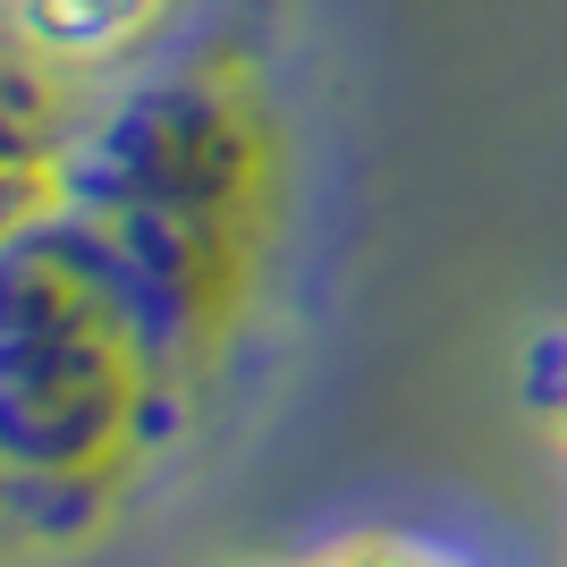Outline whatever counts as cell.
Masks as SVG:
<instances>
[{
    "mask_svg": "<svg viewBox=\"0 0 567 567\" xmlns=\"http://www.w3.org/2000/svg\"><path fill=\"white\" fill-rule=\"evenodd\" d=\"M288 144L246 51H187L85 102L51 213L85 220L162 364L169 432L220 390L280 246Z\"/></svg>",
    "mask_w": 567,
    "mask_h": 567,
    "instance_id": "6da1fadb",
    "label": "cell"
},
{
    "mask_svg": "<svg viewBox=\"0 0 567 567\" xmlns=\"http://www.w3.org/2000/svg\"><path fill=\"white\" fill-rule=\"evenodd\" d=\"M169 441L162 364L85 220L0 237V492L25 543H85Z\"/></svg>",
    "mask_w": 567,
    "mask_h": 567,
    "instance_id": "7a4b0ae2",
    "label": "cell"
},
{
    "mask_svg": "<svg viewBox=\"0 0 567 567\" xmlns=\"http://www.w3.org/2000/svg\"><path fill=\"white\" fill-rule=\"evenodd\" d=\"M187 18V0H9V51H34L60 76L111 85L162 60V34Z\"/></svg>",
    "mask_w": 567,
    "mask_h": 567,
    "instance_id": "3957f363",
    "label": "cell"
},
{
    "mask_svg": "<svg viewBox=\"0 0 567 567\" xmlns=\"http://www.w3.org/2000/svg\"><path fill=\"white\" fill-rule=\"evenodd\" d=\"M306 567H466V559L441 550V543H424V534H348V543H331Z\"/></svg>",
    "mask_w": 567,
    "mask_h": 567,
    "instance_id": "277c9868",
    "label": "cell"
},
{
    "mask_svg": "<svg viewBox=\"0 0 567 567\" xmlns=\"http://www.w3.org/2000/svg\"><path fill=\"white\" fill-rule=\"evenodd\" d=\"M525 406H534V415L567 441V322L525 348Z\"/></svg>",
    "mask_w": 567,
    "mask_h": 567,
    "instance_id": "5b68a950",
    "label": "cell"
}]
</instances>
